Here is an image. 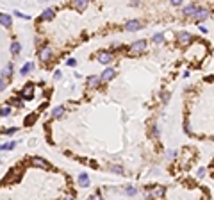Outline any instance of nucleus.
Returning <instances> with one entry per match:
<instances>
[{"label":"nucleus","mask_w":214,"mask_h":200,"mask_svg":"<svg viewBox=\"0 0 214 200\" xmlns=\"http://www.w3.org/2000/svg\"><path fill=\"white\" fill-rule=\"evenodd\" d=\"M145 48H146V41H145V39H139V41H136V43L130 45L129 54H130V55H136V54H141Z\"/></svg>","instance_id":"obj_1"},{"label":"nucleus","mask_w":214,"mask_h":200,"mask_svg":"<svg viewBox=\"0 0 214 200\" xmlns=\"http://www.w3.org/2000/svg\"><path fill=\"white\" fill-rule=\"evenodd\" d=\"M177 39H179V45L188 46V45L193 41V36H191L188 30H182V32H179V34H177Z\"/></svg>","instance_id":"obj_2"},{"label":"nucleus","mask_w":214,"mask_h":200,"mask_svg":"<svg viewBox=\"0 0 214 200\" xmlns=\"http://www.w3.org/2000/svg\"><path fill=\"white\" fill-rule=\"evenodd\" d=\"M96 59H98L102 64H109V63L114 59V54H113V52H107V50H102V52H98Z\"/></svg>","instance_id":"obj_3"},{"label":"nucleus","mask_w":214,"mask_h":200,"mask_svg":"<svg viewBox=\"0 0 214 200\" xmlns=\"http://www.w3.org/2000/svg\"><path fill=\"white\" fill-rule=\"evenodd\" d=\"M32 97H34V84L29 82V84H25L23 89H21V98H23V100H30Z\"/></svg>","instance_id":"obj_4"},{"label":"nucleus","mask_w":214,"mask_h":200,"mask_svg":"<svg viewBox=\"0 0 214 200\" xmlns=\"http://www.w3.org/2000/svg\"><path fill=\"white\" fill-rule=\"evenodd\" d=\"M38 55H39V59H41L43 63H46V61L52 57V48H50L48 45H45V46L39 48V54H38Z\"/></svg>","instance_id":"obj_5"},{"label":"nucleus","mask_w":214,"mask_h":200,"mask_svg":"<svg viewBox=\"0 0 214 200\" xmlns=\"http://www.w3.org/2000/svg\"><path fill=\"white\" fill-rule=\"evenodd\" d=\"M163 195H164V188H163V186H155V188L148 193V197H150V199H154V200H159Z\"/></svg>","instance_id":"obj_6"},{"label":"nucleus","mask_w":214,"mask_h":200,"mask_svg":"<svg viewBox=\"0 0 214 200\" xmlns=\"http://www.w3.org/2000/svg\"><path fill=\"white\" fill-rule=\"evenodd\" d=\"M138 29H141V21H139V20H129V21L125 23V30H129V32L138 30Z\"/></svg>","instance_id":"obj_7"},{"label":"nucleus","mask_w":214,"mask_h":200,"mask_svg":"<svg viewBox=\"0 0 214 200\" xmlns=\"http://www.w3.org/2000/svg\"><path fill=\"white\" fill-rule=\"evenodd\" d=\"M209 16H211V13H209L207 9H204V7H202V9H198V11H196L195 20H196V21H204V20H207Z\"/></svg>","instance_id":"obj_8"},{"label":"nucleus","mask_w":214,"mask_h":200,"mask_svg":"<svg viewBox=\"0 0 214 200\" xmlns=\"http://www.w3.org/2000/svg\"><path fill=\"white\" fill-rule=\"evenodd\" d=\"M114 75H116V72H114L113 68H105V70H104V73L100 75V79H102L104 82H107V80H111Z\"/></svg>","instance_id":"obj_9"},{"label":"nucleus","mask_w":214,"mask_h":200,"mask_svg":"<svg viewBox=\"0 0 214 200\" xmlns=\"http://www.w3.org/2000/svg\"><path fill=\"white\" fill-rule=\"evenodd\" d=\"M77 182H79L80 188H88V186H89V177H88V173H79Z\"/></svg>","instance_id":"obj_10"},{"label":"nucleus","mask_w":214,"mask_h":200,"mask_svg":"<svg viewBox=\"0 0 214 200\" xmlns=\"http://www.w3.org/2000/svg\"><path fill=\"white\" fill-rule=\"evenodd\" d=\"M34 166H39V168H45V170H48L50 166H48V163L46 161H43L41 157H32V161H30Z\"/></svg>","instance_id":"obj_11"},{"label":"nucleus","mask_w":214,"mask_h":200,"mask_svg":"<svg viewBox=\"0 0 214 200\" xmlns=\"http://www.w3.org/2000/svg\"><path fill=\"white\" fill-rule=\"evenodd\" d=\"M100 82H102V79L96 77V75H91V77L88 79V86H89V88H98Z\"/></svg>","instance_id":"obj_12"},{"label":"nucleus","mask_w":214,"mask_h":200,"mask_svg":"<svg viewBox=\"0 0 214 200\" xmlns=\"http://www.w3.org/2000/svg\"><path fill=\"white\" fill-rule=\"evenodd\" d=\"M196 11H198V7H196L195 4H189V5H186V7H184V14H186V16H189V14H193V16H195V14H196Z\"/></svg>","instance_id":"obj_13"},{"label":"nucleus","mask_w":214,"mask_h":200,"mask_svg":"<svg viewBox=\"0 0 214 200\" xmlns=\"http://www.w3.org/2000/svg\"><path fill=\"white\" fill-rule=\"evenodd\" d=\"M0 21H2V27H11V16L7 14V13H2L0 14Z\"/></svg>","instance_id":"obj_14"},{"label":"nucleus","mask_w":214,"mask_h":200,"mask_svg":"<svg viewBox=\"0 0 214 200\" xmlns=\"http://www.w3.org/2000/svg\"><path fill=\"white\" fill-rule=\"evenodd\" d=\"M20 50H21V45H20L18 41H13V43H11V54H13V55H18Z\"/></svg>","instance_id":"obj_15"},{"label":"nucleus","mask_w":214,"mask_h":200,"mask_svg":"<svg viewBox=\"0 0 214 200\" xmlns=\"http://www.w3.org/2000/svg\"><path fill=\"white\" fill-rule=\"evenodd\" d=\"M63 114H64V107H63V106H57V107L52 109V116H54V118H59V116H63Z\"/></svg>","instance_id":"obj_16"},{"label":"nucleus","mask_w":214,"mask_h":200,"mask_svg":"<svg viewBox=\"0 0 214 200\" xmlns=\"http://www.w3.org/2000/svg\"><path fill=\"white\" fill-rule=\"evenodd\" d=\"M73 7L79 9V11H84V9L88 7V2H86V0H77V2H73Z\"/></svg>","instance_id":"obj_17"},{"label":"nucleus","mask_w":214,"mask_h":200,"mask_svg":"<svg viewBox=\"0 0 214 200\" xmlns=\"http://www.w3.org/2000/svg\"><path fill=\"white\" fill-rule=\"evenodd\" d=\"M54 14H55V11H54V9H45V11H43V14H41V18H43V20H52V18H54Z\"/></svg>","instance_id":"obj_18"},{"label":"nucleus","mask_w":214,"mask_h":200,"mask_svg":"<svg viewBox=\"0 0 214 200\" xmlns=\"http://www.w3.org/2000/svg\"><path fill=\"white\" fill-rule=\"evenodd\" d=\"M30 70H34V63H25V64L21 66V70H20V73H21V75H25V73H29Z\"/></svg>","instance_id":"obj_19"},{"label":"nucleus","mask_w":214,"mask_h":200,"mask_svg":"<svg viewBox=\"0 0 214 200\" xmlns=\"http://www.w3.org/2000/svg\"><path fill=\"white\" fill-rule=\"evenodd\" d=\"M11 72H13V64L11 63H7V66H4L2 68V77L5 79V77H9L11 75Z\"/></svg>","instance_id":"obj_20"},{"label":"nucleus","mask_w":214,"mask_h":200,"mask_svg":"<svg viewBox=\"0 0 214 200\" xmlns=\"http://www.w3.org/2000/svg\"><path fill=\"white\" fill-rule=\"evenodd\" d=\"M13 148H14V143H13V141H7V143H4V145L0 147L2 152H5V150H13Z\"/></svg>","instance_id":"obj_21"},{"label":"nucleus","mask_w":214,"mask_h":200,"mask_svg":"<svg viewBox=\"0 0 214 200\" xmlns=\"http://www.w3.org/2000/svg\"><path fill=\"white\" fill-rule=\"evenodd\" d=\"M125 193H127L129 197H134V195L138 193V190H136L134 186H125Z\"/></svg>","instance_id":"obj_22"},{"label":"nucleus","mask_w":214,"mask_h":200,"mask_svg":"<svg viewBox=\"0 0 214 200\" xmlns=\"http://www.w3.org/2000/svg\"><path fill=\"white\" fill-rule=\"evenodd\" d=\"M152 39H154L155 43H161V41H164V34H163V32H157V34L152 36Z\"/></svg>","instance_id":"obj_23"},{"label":"nucleus","mask_w":214,"mask_h":200,"mask_svg":"<svg viewBox=\"0 0 214 200\" xmlns=\"http://www.w3.org/2000/svg\"><path fill=\"white\" fill-rule=\"evenodd\" d=\"M0 114H2L4 118H7V116L11 114V107H9V106H4V107H2V111H0Z\"/></svg>","instance_id":"obj_24"},{"label":"nucleus","mask_w":214,"mask_h":200,"mask_svg":"<svg viewBox=\"0 0 214 200\" xmlns=\"http://www.w3.org/2000/svg\"><path fill=\"white\" fill-rule=\"evenodd\" d=\"M109 170H111V172H114V173H123V168H121V166H116V165H111V166H109Z\"/></svg>","instance_id":"obj_25"},{"label":"nucleus","mask_w":214,"mask_h":200,"mask_svg":"<svg viewBox=\"0 0 214 200\" xmlns=\"http://www.w3.org/2000/svg\"><path fill=\"white\" fill-rule=\"evenodd\" d=\"M11 106H21V98H9L7 100Z\"/></svg>","instance_id":"obj_26"},{"label":"nucleus","mask_w":214,"mask_h":200,"mask_svg":"<svg viewBox=\"0 0 214 200\" xmlns=\"http://www.w3.org/2000/svg\"><path fill=\"white\" fill-rule=\"evenodd\" d=\"M16 131H18V129H14V127H11V129H2V132H4V134H14Z\"/></svg>","instance_id":"obj_27"},{"label":"nucleus","mask_w":214,"mask_h":200,"mask_svg":"<svg viewBox=\"0 0 214 200\" xmlns=\"http://www.w3.org/2000/svg\"><path fill=\"white\" fill-rule=\"evenodd\" d=\"M14 14L20 16V18H23V20H30V16H27V14H23V13H20V11H14Z\"/></svg>","instance_id":"obj_28"},{"label":"nucleus","mask_w":214,"mask_h":200,"mask_svg":"<svg viewBox=\"0 0 214 200\" xmlns=\"http://www.w3.org/2000/svg\"><path fill=\"white\" fill-rule=\"evenodd\" d=\"M161 98H163V102H168V100H170V93H168V91H166V93L163 91V93H161Z\"/></svg>","instance_id":"obj_29"},{"label":"nucleus","mask_w":214,"mask_h":200,"mask_svg":"<svg viewBox=\"0 0 214 200\" xmlns=\"http://www.w3.org/2000/svg\"><path fill=\"white\" fill-rule=\"evenodd\" d=\"M175 156H177V154H175V150H168V152H166V157H168V159H173Z\"/></svg>","instance_id":"obj_30"},{"label":"nucleus","mask_w":214,"mask_h":200,"mask_svg":"<svg viewBox=\"0 0 214 200\" xmlns=\"http://www.w3.org/2000/svg\"><path fill=\"white\" fill-rule=\"evenodd\" d=\"M89 200H102V197H100V193H95V195L89 197Z\"/></svg>","instance_id":"obj_31"},{"label":"nucleus","mask_w":214,"mask_h":200,"mask_svg":"<svg viewBox=\"0 0 214 200\" xmlns=\"http://www.w3.org/2000/svg\"><path fill=\"white\" fill-rule=\"evenodd\" d=\"M66 64H68V66H75V64H77V61H75V59H68V61H66Z\"/></svg>","instance_id":"obj_32"},{"label":"nucleus","mask_w":214,"mask_h":200,"mask_svg":"<svg viewBox=\"0 0 214 200\" xmlns=\"http://www.w3.org/2000/svg\"><path fill=\"white\" fill-rule=\"evenodd\" d=\"M0 89H2V91L5 89V79H4V77L0 79Z\"/></svg>","instance_id":"obj_33"},{"label":"nucleus","mask_w":214,"mask_h":200,"mask_svg":"<svg viewBox=\"0 0 214 200\" xmlns=\"http://www.w3.org/2000/svg\"><path fill=\"white\" fill-rule=\"evenodd\" d=\"M171 4L177 5V7H180V5H182V0H171Z\"/></svg>","instance_id":"obj_34"},{"label":"nucleus","mask_w":214,"mask_h":200,"mask_svg":"<svg viewBox=\"0 0 214 200\" xmlns=\"http://www.w3.org/2000/svg\"><path fill=\"white\" fill-rule=\"evenodd\" d=\"M204 175H205V168H200L198 170V177H204Z\"/></svg>","instance_id":"obj_35"},{"label":"nucleus","mask_w":214,"mask_h":200,"mask_svg":"<svg viewBox=\"0 0 214 200\" xmlns=\"http://www.w3.org/2000/svg\"><path fill=\"white\" fill-rule=\"evenodd\" d=\"M154 136H155V138L159 136V129H157V127H154Z\"/></svg>","instance_id":"obj_36"},{"label":"nucleus","mask_w":214,"mask_h":200,"mask_svg":"<svg viewBox=\"0 0 214 200\" xmlns=\"http://www.w3.org/2000/svg\"><path fill=\"white\" fill-rule=\"evenodd\" d=\"M63 200H75V199H73V197H64Z\"/></svg>","instance_id":"obj_37"}]
</instances>
